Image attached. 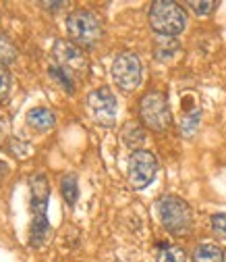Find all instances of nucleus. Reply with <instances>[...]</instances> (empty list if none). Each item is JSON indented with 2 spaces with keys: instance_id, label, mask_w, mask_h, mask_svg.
Here are the masks:
<instances>
[{
  "instance_id": "obj_1",
  "label": "nucleus",
  "mask_w": 226,
  "mask_h": 262,
  "mask_svg": "<svg viewBox=\"0 0 226 262\" xmlns=\"http://www.w3.org/2000/svg\"><path fill=\"white\" fill-rule=\"evenodd\" d=\"M31 191V227H29V246L42 248L50 235V221H48V200H50V185L44 175L29 177Z\"/></svg>"
},
{
  "instance_id": "obj_11",
  "label": "nucleus",
  "mask_w": 226,
  "mask_h": 262,
  "mask_svg": "<svg viewBox=\"0 0 226 262\" xmlns=\"http://www.w3.org/2000/svg\"><path fill=\"white\" fill-rule=\"evenodd\" d=\"M179 50H181V46H179V42H177L174 38L160 36V38L154 42V56H156L160 62H166V60L174 58Z\"/></svg>"
},
{
  "instance_id": "obj_8",
  "label": "nucleus",
  "mask_w": 226,
  "mask_h": 262,
  "mask_svg": "<svg viewBox=\"0 0 226 262\" xmlns=\"http://www.w3.org/2000/svg\"><path fill=\"white\" fill-rule=\"evenodd\" d=\"M158 175V158L147 150H135L129 158V183L133 189H145Z\"/></svg>"
},
{
  "instance_id": "obj_10",
  "label": "nucleus",
  "mask_w": 226,
  "mask_h": 262,
  "mask_svg": "<svg viewBox=\"0 0 226 262\" xmlns=\"http://www.w3.org/2000/svg\"><path fill=\"white\" fill-rule=\"evenodd\" d=\"M25 121L31 129L40 131V134H44V131H50L54 125H56V117L50 108L46 106H36V108H29L27 115H25Z\"/></svg>"
},
{
  "instance_id": "obj_19",
  "label": "nucleus",
  "mask_w": 226,
  "mask_h": 262,
  "mask_svg": "<svg viewBox=\"0 0 226 262\" xmlns=\"http://www.w3.org/2000/svg\"><path fill=\"white\" fill-rule=\"evenodd\" d=\"M212 229H214V233H216L220 239L226 242V212L212 216Z\"/></svg>"
},
{
  "instance_id": "obj_16",
  "label": "nucleus",
  "mask_w": 226,
  "mask_h": 262,
  "mask_svg": "<svg viewBox=\"0 0 226 262\" xmlns=\"http://www.w3.org/2000/svg\"><path fill=\"white\" fill-rule=\"evenodd\" d=\"M15 60H17V48H15V44L11 42L9 36L0 34V62H3V64H11Z\"/></svg>"
},
{
  "instance_id": "obj_7",
  "label": "nucleus",
  "mask_w": 226,
  "mask_h": 262,
  "mask_svg": "<svg viewBox=\"0 0 226 262\" xmlns=\"http://www.w3.org/2000/svg\"><path fill=\"white\" fill-rule=\"evenodd\" d=\"M112 79L122 92H135L143 79V64L135 52H120L112 62Z\"/></svg>"
},
{
  "instance_id": "obj_15",
  "label": "nucleus",
  "mask_w": 226,
  "mask_h": 262,
  "mask_svg": "<svg viewBox=\"0 0 226 262\" xmlns=\"http://www.w3.org/2000/svg\"><path fill=\"white\" fill-rule=\"evenodd\" d=\"M122 138H124V144H127V146H131V148L141 146V144L145 142V134H143L141 125H135V123H129V125L124 127Z\"/></svg>"
},
{
  "instance_id": "obj_18",
  "label": "nucleus",
  "mask_w": 226,
  "mask_h": 262,
  "mask_svg": "<svg viewBox=\"0 0 226 262\" xmlns=\"http://www.w3.org/2000/svg\"><path fill=\"white\" fill-rule=\"evenodd\" d=\"M189 7L193 9V13H195L197 17H206V15H212V13H214V9L218 7V3H214V0H204V3L191 0Z\"/></svg>"
},
{
  "instance_id": "obj_12",
  "label": "nucleus",
  "mask_w": 226,
  "mask_h": 262,
  "mask_svg": "<svg viewBox=\"0 0 226 262\" xmlns=\"http://www.w3.org/2000/svg\"><path fill=\"white\" fill-rule=\"evenodd\" d=\"M193 262H224V250L216 244H199L193 250Z\"/></svg>"
},
{
  "instance_id": "obj_20",
  "label": "nucleus",
  "mask_w": 226,
  "mask_h": 262,
  "mask_svg": "<svg viewBox=\"0 0 226 262\" xmlns=\"http://www.w3.org/2000/svg\"><path fill=\"white\" fill-rule=\"evenodd\" d=\"M67 3H42V7H48V11H58V7H64Z\"/></svg>"
},
{
  "instance_id": "obj_17",
  "label": "nucleus",
  "mask_w": 226,
  "mask_h": 262,
  "mask_svg": "<svg viewBox=\"0 0 226 262\" xmlns=\"http://www.w3.org/2000/svg\"><path fill=\"white\" fill-rule=\"evenodd\" d=\"M9 94H11V73L7 64L0 62V104L9 100Z\"/></svg>"
},
{
  "instance_id": "obj_3",
  "label": "nucleus",
  "mask_w": 226,
  "mask_h": 262,
  "mask_svg": "<svg viewBox=\"0 0 226 262\" xmlns=\"http://www.w3.org/2000/svg\"><path fill=\"white\" fill-rule=\"evenodd\" d=\"M156 212L162 227L172 235H187L193 229V210L179 195H162L156 202Z\"/></svg>"
},
{
  "instance_id": "obj_14",
  "label": "nucleus",
  "mask_w": 226,
  "mask_h": 262,
  "mask_svg": "<svg viewBox=\"0 0 226 262\" xmlns=\"http://www.w3.org/2000/svg\"><path fill=\"white\" fill-rule=\"evenodd\" d=\"M156 262H187V254L183 248L172 246V244H164L158 248V256Z\"/></svg>"
},
{
  "instance_id": "obj_2",
  "label": "nucleus",
  "mask_w": 226,
  "mask_h": 262,
  "mask_svg": "<svg viewBox=\"0 0 226 262\" xmlns=\"http://www.w3.org/2000/svg\"><path fill=\"white\" fill-rule=\"evenodd\" d=\"M67 36L69 42H73L83 50L98 46V42L104 36L102 19L87 9H77L67 17Z\"/></svg>"
},
{
  "instance_id": "obj_13",
  "label": "nucleus",
  "mask_w": 226,
  "mask_h": 262,
  "mask_svg": "<svg viewBox=\"0 0 226 262\" xmlns=\"http://www.w3.org/2000/svg\"><path fill=\"white\" fill-rule=\"evenodd\" d=\"M60 191H62V198L69 206H75L77 198H79V185H77V175L67 173L60 179Z\"/></svg>"
},
{
  "instance_id": "obj_6",
  "label": "nucleus",
  "mask_w": 226,
  "mask_h": 262,
  "mask_svg": "<svg viewBox=\"0 0 226 262\" xmlns=\"http://www.w3.org/2000/svg\"><path fill=\"white\" fill-rule=\"evenodd\" d=\"M52 58H54V67L60 69L64 75H69L73 81L81 73L87 71V58L83 48L75 46L69 40H56L52 46Z\"/></svg>"
},
{
  "instance_id": "obj_5",
  "label": "nucleus",
  "mask_w": 226,
  "mask_h": 262,
  "mask_svg": "<svg viewBox=\"0 0 226 262\" xmlns=\"http://www.w3.org/2000/svg\"><path fill=\"white\" fill-rule=\"evenodd\" d=\"M139 117H141V123L152 131L168 129L172 121L168 98L162 92H147L139 102Z\"/></svg>"
},
{
  "instance_id": "obj_9",
  "label": "nucleus",
  "mask_w": 226,
  "mask_h": 262,
  "mask_svg": "<svg viewBox=\"0 0 226 262\" xmlns=\"http://www.w3.org/2000/svg\"><path fill=\"white\" fill-rule=\"evenodd\" d=\"M87 106L91 111V117L102 127H112L114 125L118 102H116V96L110 92V88H98V90L89 92Z\"/></svg>"
},
{
  "instance_id": "obj_4",
  "label": "nucleus",
  "mask_w": 226,
  "mask_h": 262,
  "mask_svg": "<svg viewBox=\"0 0 226 262\" xmlns=\"http://www.w3.org/2000/svg\"><path fill=\"white\" fill-rule=\"evenodd\" d=\"M149 25L156 34L174 38L187 25V13L181 5L172 3V0H156L149 7Z\"/></svg>"
}]
</instances>
